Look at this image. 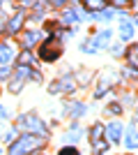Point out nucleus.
<instances>
[{
    "mask_svg": "<svg viewBox=\"0 0 138 155\" xmlns=\"http://www.w3.org/2000/svg\"><path fill=\"white\" fill-rule=\"evenodd\" d=\"M39 146V139L32 134H28V137H21L19 141H14L12 143V148H9V155H26L30 153V150H35Z\"/></svg>",
    "mask_w": 138,
    "mask_h": 155,
    "instance_id": "nucleus-1",
    "label": "nucleus"
},
{
    "mask_svg": "<svg viewBox=\"0 0 138 155\" xmlns=\"http://www.w3.org/2000/svg\"><path fill=\"white\" fill-rule=\"evenodd\" d=\"M108 148V141H104V125L97 123L92 127V155H104Z\"/></svg>",
    "mask_w": 138,
    "mask_h": 155,
    "instance_id": "nucleus-2",
    "label": "nucleus"
},
{
    "mask_svg": "<svg viewBox=\"0 0 138 155\" xmlns=\"http://www.w3.org/2000/svg\"><path fill=\"white\" fill-rule=\"evenodd\" d=\"M62 53V44H60L58 39H48V42H44L39 49V56L41 60H46V63H51V60H55Z\"/></svg>",
    "mask_w": 138,
    "mask_h": 155,
    "instance_id": "nucleus-3",
    "label": "nucleus"
},
{
    "mask_svg": "<svg viewBox=\"0 0 138 155\" xmlns=\"http://www.w3.org/2000/svg\"><path fill=\"white\" fill-rule=\"evenodd\" d=\"M19 127H23V130H30V132H39V134H46V125L41 123L39 118H35V116H23L19 120Z\"/></svg>",
    "mask_w": 138,
    "mask_h": 155,
    "instance_id": "nucleus-4",
    "label": "nucleus"
},
{
    "mask_svg": "<svg viewBox=\"0 0 138 155\" xmlns=\"http://www.w3.org/2000/svg\"><path fill=\"white\" fill-rule=\"evenodd\" d=\"M124 146L129 150H136L138 148V132L133 130V125H129V130H127V139H124Z\"/></svg>",
    "mask_w": 138,
    "mask_h": 155,
    "instance_id": "nucleus-5",
    "label": "nucleus"
},
{
    "mask_svg": "<svg viewBox=\"0 0 138 155\" xmlns=\"http://www.w3.org/2000/svg\"><path fill=\"white\" fill-rule=\"evenodd\" d=\"M104 132L108 134V141H120V137H122V125L120 123H111Z\"/></svg>",
    "mask_w": 138,
    "mask_h": 155,
    "instance_id": "nucleus-6",
    "label": "nucleus"
},
{
    "mask_svg": "<svg viewBox=\"0 0 138 155\" xmlns=\"http://www.w3.org/2000/svg\"><path fill=\"white\" fill-rule=\"evenodd\" d=\"M120 35H122V39H124V42L133 37V21H131V19H129V21H127V19L122 21V26H120Z\"/></svg>",
    "mask_w": 138,
    "mask_h": 155,
    "instance_id": "nucleus-7",
    "label": "nucleus"
},
{
    "mask_svg": "<svg viewBox=\"0 0 138 155\" xmlns=\"http://www.w3.org/2000/svg\"><path fill=\"white\" fill-rule=\"evenodd\" d=\"M39 39H41L39 32H37V30H30V32H26V35H23V46H26V49H30V46H35Z\"/></svg>",
    "mask_w": 138,
    "mask_h": 155,
    "instance_id": "nucleus-8",
    "label": "nucleus"
},
{
    "mask_svg": "<svg viewBox=\"0 0 138 155\" xmlns=\"http://www.w3.org/2000/svg\"><path fill=\"white\" fill-rule=\"evenodd\" d=\"M78 19H81V16H78V12H76V9H72V7H67V9H65V14H62V21H65L67 26H74V23H76Z\"/></svg>",
    "mask_w": 138,
    "mask_h": 155,
    "instance_id": "nucleus-9",
    "label": "nucleus"
},
{
    "mask_svg": "<svg viewBox=\"0 0 138 155\" xmlns=\"http://www.w3.org/2000/svg\"><path fill=\"white\" fill-rule=\"evenodd\" d=\"M14 51H12V46H7V44H0V65H7L9 60H12Z\"/></svg>",
    "mask_w": 138,
    "mask_h": 155,
    "instance_id": "nucleus-10",
    "label": "nucleus"
},
{
    "mask_svg": "<svg viewBox=\"0 0 138 155\" xmlns=\"http://www.w3.org/2000/svg\"><path fill=\"white\" fill-rule=\"evenodd\" d=\"M113 16H115V12L108 9V7H104L101 12H92V19H99V21H111Z\"/></svg>",
    "mask_w": 138,
    "mask_h": 155,
    "instance_id": "nucleus-11",
    "label": "nucleus"
},
{
    "mask_svg": "<svg viewBox=\"0 0 138 155\" xmlns=\"http://www.w3.org/2000/svg\"><path fill=\"white\" fill-rule=\"evenodd\" d=\"M127 60H129L131 67H138V44L129 46V51H127Z\"/></svg>",
    "mask_w": 138,
    "mask_h": 155,
    "instance_id": "nucleus-12",
    "label": "nucleus"
},
{
    "mask_svg": "<svg viewBox=\"0 0 138 155\" xmlns=\"http://www.w3.org/2000/svg\"><path fill=\"white\" fill-rule=\"evenodd\" d=\"M83 2H85V7L90 12H101L106 7V0H83Z\"/></svg>",
    "mask_w": 138,
    "mask_h": 155,
    "instance_id": "nucleus-13",
    "label": "nucleus"
},
{
    "mask_svg": "<svg viewBox=\"0 0 138 155\" xmlns=\"http://www.w3.org/2000/svg\"><path fill=\"white\" fill-rule=\"evenodd\" d=\"M72 79L67 77V79H62V81H60V84H53L51 86V93H55V91H69V88H72Z\"/></svg>",
    "mask_w": 138,
    "mask_h": 155,
    "instance_id": "nucleus-14",
    "label": "nucleus"
},
{
    "mask_svg": "<svg viewBox=\"0 0 138 155\" xmlns=\"http://www.w3.org/2000/svg\"><path fill=\"white\" fill-rule=\"evenodd\" d=\"M21 23H23V14H16V16H12V21H9L7 30H9V32H16V30L21 28Z\"/></svg>",
    "mask_w": 138,
    "mask_h": 155,
    "instance_id": "nucleus-15",
    "label": "nucleus"
},
{
    "mask_svg": "<svg viewBox=\"0 0 138 155\" xmlns=\"http://www.w3.org/2000/svg\"><path fill=\"white\" fill-rule=\"evenodd\" d=\"M111 84H113V81L108 79V74H104V77H101V84H99V88H97V93H94V95H97V97H101L106 91H108V86H111Z\"/></svg>",
    "mask_w": 138,
    "mask_h": 155,
    "instance_id": "nucleus-16",
    "label": "nucleus"
},
{
    "mask_svg": "<svg viewBox=\"0 0 138 155\" xmlns=\"http://www.w3.org/2000/svg\"><path fill=\"white\" fill-rule=\"evenodd\" d=\"M108 42H111V30H104L97 39H94V44H99V46H108Z\"/></svg>",
    "mask_w": 138,
    "mask_h": 155,
    "instance_id": "nucleus-17",
    "label": "nucleus"
},
{
    "mask_svg": "<svg viewBox=\"0 0 138 155\" xmlns=\"http://www.w3.org/2000/svg\"><path fill=\"white\" fill-rule=\"evenodd\" d=\"M69 111H72L74 116H81V114H85V104L74 102V104H69Z\"/></svg>",
    "mask_w": 138,
    "mask_h": 155,
    "instance_id": "nucleus-18",
    "label": "nucleus"
},
{
    "mask_svg": "<svg viewBox=\"0 0 138 155\" xmlns=\"http://www.w3.org/2000/svg\"><path fill=\"white\" fill-rule=\"evenodd\" d=\"M19 63L23 65V67H28V65H32V53H30V51H23V53L19 56Z\"/></svg>",
    "mask_w": 138,
    "mask_h": 155,
    "instance_id": "nucleus-19",
    "label": "nucleus"
},
{
    "mask_svg": "<svg viewBox=\"0 0 138 155\" xmlns=\"http://www.w3.org/2000/svg\"><path fill=\"white\" fill-rule=\"evenodd\" d=\"M113 7H129L131 5V0H111Z\"/></svg>",
    "mask_w": 138,
    "mask_h": 155,
    "instance_id": "nucleus-20",
    "label": "nucleus"
},
{
    "mask_svg": "<svg viewBox=\"0 0 138 155\" xmlns=\"http://www.w3.org/2000/svg\"><path fill=\"white\" fill-rule=\"evenodd\" d=\"M60 155H78V153H76V148H62Z\"/></svg>",
    "mask_w": 138,
    "mask_h": 155,
    "instance_id": "nucleus-21",
    "label": "nucleus"
},
{
    "mask_svg": "<svg viewBox=\"0 0 138 155\" xmlns=\"http://www.w3.org/2000/svg\"><path fill=\"white\" fill-rule=\"evenodd\" d=\"M14 137H16V130H9V132H7V137H5V139H7V141H14Z\"/></svg>",
    "mask_w": 138,
    "mask_h": 155,
    "instance_id": "nucleus-22",
    "label": "nucleus"
},
{
    "mask_svg": "<svg viewBox=\"0 0 138 155\" xmlns=\"http://www.w3.org/2000/svg\"><path fill=\"white\" fill-rule=\"evenodd\" d=\"M7 74H9V70H7L5 65H0V79H5V77H7Z\"/></svg>",
    "mask_w": 138,
    "mask_h": 155,
    "instance_id": "nucleus-23",
    "label": "nucleus"
},
{
    "mask_svg": "<svg viewBox=\"0 0 138 155\" xmlns=\"http://www.w3.org/2000/svg\"><path fill=\"white\" fill-rule=\"evenodd\" d=\"M48 2H51V5H58V7H65L67 0H48Z\"/></svg>",
    "mask_w": 138,
    "mask_h": 155,
    "instance_id": "nucleus-24",
    "label": "nucleus"
},
{
    "mask_svg": "<svg viewBox=\"0 0 138 155\" xmlns=\"http://www.w3.org/2000/svg\"><path fill=\"white\" fill-rule=\"evenodd\" d=\"M2 118H5V109H2V107H0V120H2Z\"/></svg>",
    "mask_w": 138,
    "mask_h": 155,
    "instance_id": "nucleus-25",
    "label": "nucleus"
},
{
    "mask_svg": "<svg viewBox=\"0 0 138 155\" xmlns=\"http://www.w3.org/2000/svg\"><path fill=\"white\" fill-rule=\"evenodd\" d=\"M0 23H2V16H0Z\"/></svg>",
    "mask_w": 138,
    "mask_h": 155,
    "instance_id": "nucleus-26",
    "label": "nucleus"
},
{
    "mask_svg": "<svg viewBox=\"0 0 138 155\" xmlns=\"http://www.w3.org/2000/svg\"><path fill=\"white\" fill-rule=\"evenodd\" d=\"M32 155H39V153H32Z\"/></svg>",
    "mask_w": 138,
    "mask_h": 155,
    "instance_id": "nucleus-27",
    "label": "nucleus"
},
{
    "mask_svg": "<svg viewBox=\"0 0 138 155\" xmlns=\"http://www.w3.org/2000/svg\"><path fill=\"white\" fill-rule=\"evenodd\" d=\"M136 118H138V111H136Z\"/></svg>",
    "mask_w": 138,
    "mask_h": 155,
    "instance_id": "nucleus-28",
    "label": "nucleus"
}]
</instances>
